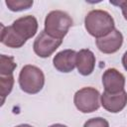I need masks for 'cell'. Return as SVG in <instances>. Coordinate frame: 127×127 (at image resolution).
I'll return each instance as SVG.
<instances>
[{
    "instance_id": "obj_1",
    "label": "cell",
    "mask_w": 127,
    "mask_h": 127,
    "mask_svg": "<svg viewBox=\"0 0 127 127\" xmlns=\"http://www.w3.org/2000/svg\"><path fill=\"white\" fill-rule=\"evenodd\" d=\"M84 27L90 36L99 39L111 33L115 29V23L114 19L107 11L95 9L86 14Z\"/></svg>"
},
{
    "instance_id": "obj_2",
    "label": "cell",
    "mask_w": 127,
    "mask_h": 127,
    "mask_svg": "<svg viewBox=\"0 0 127 127\" xmlns=\"http://www.w3.org/2000/svg\"><path fill=\"white\" fill-rule=\"evenodd\" d=\"M73 21L71 17L62 10H54L48 13L45 19V32L53 38L63 40L67 34Z\"/></svg>"
},
{
    "instance_id": "obj_3",
    "label": "cell",
    "mask_w": 127,
    "mask_h": 127,
    "mask_svg": "<svg viewBox=\"0 0 127 127\" xmlns=\"http://www.w3.org/2000/svg\"><path fill=\"white\" fill-rule=\"evenodd\" d=\"M20 88L29 94L40 92L45 84V75L42 69L33 64H26L22 67L19 73Z\"/></svg>"
},
{
    "instance_id": "obj_4",
    "label": "cell",
    "mask_w": 127,
    "mask_h": 127,
    "mask_svg": "<svg viewBox=\"0 0 127 127\" xmlns=\"http://www.w3.org/2000/svg\"><path fill=\"white\" fill-rule=\"evenodd\" d=\"M100 93L91 86L82 87L73 96V103L77 110L82 113H91L100 107Z\"/></svg>"
},
{
    "instance_id": "obj_5",
    "label": "cell",
    "mask_w": 127,
    "mask_h": 127,
    "mask_svg": "<svg viewBox=\"0 0 127 127\" xmlns=\"http://www.w3.org/2000/svg\"><path fill=\"white\" fill-rule=\"evenodd\" d=\"M62 43L63 40L53 38L45 31H42L34 41L33 50L38 57L46 59L52 56L56 52V50L62 45Z\"/></svg>"
},
{
    "instance_id": "obj_6",
    "label": "cell",
    "mask_w": 127,
    "mask_h": 127,
    "mask_svg": "<svg viewBox=\"0 0 127 127\" xmlns=\"http://www.w3.org/2000/svg\"><path fill=\"white\" fill-rule=\"evenodd\" d=\"M38 26L39 25L36 17L32 15L20 17L16 19L11 25L15 33L25 41L33 38L36 35L38 31Z\"/></svg>"
},
{
    "instance_id": "obj_7",
    "label": "cell",
    "mask_w": 127,
    "mask_h": 127,
    "mask_svg": "<svg viewBox=\"0 0 127 127\" xmlns=\"http://www.w3.org/2000/svg\"><path fill=\"white\" fill-rule=\"evenodd\" d=\"M125 76L114 67L107 68L102 74V84L104 91L107 93L115 94L124 90Z\"/></svg>"
},
{
    "instance_id": "obj_8",
    "label": "cell",
    "mask_w": 127,
    "mask_h": 127,
    "mask_svg": "<svg viewBox=\"0 0 127 127\" xmlns=\"http://www.w3.org/2000/svg\"><path fill=\"white\" fill-rule=\"evenodd\" d=\"M95 44H96L97 49L101 53L108 54V55L114 54L117 51H119L120 48L122 47L123 35L119 30L114 29L107 36L99 38V39H96L95 40Z\"/></svg>"
},
{
    "instance_id": "obj_9",
    "label": "cell",
    "mask_w": 127,
    "mask_h": 127,
    "mask_svg": "<svg viewBox=\"0 0 127 127\" xmlns=\"http://www.w3.org/2000/svg\"><path fill=\"white\" fill-rule=\"evenodd\" d=\"M100 103L106 111L118 113L122 111L127 104V92L122 90L118 93L111 94L104 91L100 95Z\"/></svg>"
},
{
    "instance_id": "obj_10",
    "label": "cell",
    "mask_w": 127,
    "mask_h": 127,
    "mask_svg": "<svg viewBox=\"0 0 127 127\" xmlns=\"http://www.w3.org/2000/svg\"><path fill=\"white\" fill-rule=\"evenodd\" d=\"M76 53L73 50H64L56 54L53 59V64L55 68L61 72H70L75 67Z\"/></svg>"
},
{
    "instance_id": "obj_11",
    "label": "cell",
    "mask_w": 127,
    "mask_h": 127,
    "mask_svg": "<svg viewBox=\"0 0 127 127\" xmlns=\"http://www.w3.org/2000/svg\"><path fill=\"white\" fill-rule=\"evenodd\" d=\"M95 62L96 59L94 54L88 49H82L76 53L75 66L78 72L83 76H87L93 72Z\"/></svg>"
},
{
    "instance_id": "obj_12",
    "label": "cell",
    "mask_w": 127,
    "mask_h": 127,
    "mask_svg": "<svg viewBox=\"0 0 127 127\" xmlns=\"http://www.w3.org/2000/svg\"><path fill=\"white\" fill-rule=\"evenodd\" d=\"M1 43L5 46H7L8 48H12V49H19L21 47H23L27 41L23 40L22 38H20L15 31L13 30V28L10 26H4L1 24V39H0Z\"/></svg>"
},
{
    "instance_id": "obj_13",
    "label": "cell",
    "mask_w": 127,
    "mask_h": 127,
    "mask_svg": "<svg viewBox=\"0 0 127 127\" xmlns=\"http://www.w3.org/2000/svg\"><path fill=\"white\" fill-rule=\"evenodd\" d=\"M17 67V64L13 57L1 55L0 56V75H10Z\"/></svg>"
},
{
    "instance_id": "obj_14",
    "label": "cell",
    "mask_w": 127,
    "mask_h": 127,
    "mask_svg": "<svg viewBox=\"0 0 127 127\" xmlns=\"http://www.w3.org/2000/svg\"><path fill=\"white\" fill-rule=\"evenodd\" d=\"M14 85V76L13 74L10 75H0V94L2 97V103H4L5 98L13 89Z\"/></svg>"
},
{
    "instance_id": "obj_15",
    "label": "cell",
    "mask_w": 127,
    "mask_h": 127,
    "mask_svg": "<svg viewBox=\"0 0 127 127\" xmlns=\"http://www.w3.org/2000/svg\"><path fill=\"white\" fill-rule=\"evenodd\" d=\"M5 4L7 5L10 11L20 12V11L30 9L34 4V1L33 0H5Z\"/></svg>"
},
{
    "instance_id": "obj_16",
    "label": "cell",
    "mask_w": 127,
    "mask_h": 127,
    "mask_svg": "<svg viewBox=\"0 0 127 127\" xmlns=\"http://www.w3.org/2000/svg\"><path fill=\"white\" fill-rule=\"evenodd\" d=\"M83 127H109V123L102 117H94L88 119L83 124Z\"/></svg>"
},
{
    "instance_id": "obj_17",
    "label": "cell",
    "mask_w": 127,
    "mask_h": 127,
    "mask_svg": "<svg viewBox=\"0 0 127 127\" xmlns=\"http://www.w3.org/2000/svg\"><path fill=\"white\" fill-rule=\"evenodd\" d=\"M111 4L119 6L122 11V15L124 19L127 21V0H120V1H110Z\"/></svg>"
},
{
    "instance_id": "obj_18",
    "label": "cell",
    "mask_w": 127,
    "mask_h": 127,
    "mask_svg": "<svg viewBox=\"0 0 127 127\" xmlns=\"http://www.w3.org/2000/svg\"><path fill=\"white\" fill-rule=\"evenodd\" d=\"M122 64H123V66H124V68H125V70L127 71V51L124 53V55L122 56Z\"/></svg>"
},
{
    "instance_id": "obj_19",
    "label": "cell",
    "mask_w": 127,
    "mask_h": 127,
    "mask_svg": "<svg viewBox=\"0 0 127 127\" xmlns=\"http://www.w3.org/2000/svg\"><path fill=\"white\" fill-rule=\"evenodd\" d=\"M49 127H67V126H65V125H64V124L56 123V124H53V125H51V126H49Z\"/></svg>"
},
{
    "instance_id": "obj_20",
    "label": "cell",
    "mask_w": 127,
    "mask_h": 127,
    "mask_svg": "<svg viewBox=\"0 0 127 127\" xmlns=\"http://www.w3.org/2000/svg\"><path fill=\"white\" fill-rule=\"evenodd\" d=\"M15 127H33V126H31L29 124H20V125H17Z\"/></svg>"
}]
</instances>
